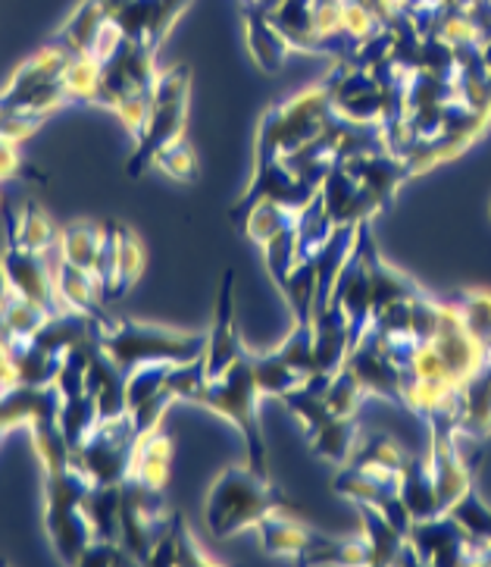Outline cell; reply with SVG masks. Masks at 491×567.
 I'll list each match as a JSON object with an SVG mask.
<instances>
[{
  "instance_id": "6da1fadb",
  "label": "cell",
  "mask_w": 491,
  "mask_h": 567,
  "mask_svg": "<svg viewBox=\"0 0 491 567\" xmlns=\"http://www.w3.org/2000/svg\"><path fill=\"white\" fill-rule=\"evenodd\" d=\"M297 514L304 517V508L292 495L273 486L267 474H257L248 464L222 467L213 480L210 493L203 498V520L207 530L217 539H229L244 530H257V524L270 514Z\"/></svg>"
},
{
  "instance_id": "7a4b0ae2",
  "label": "cell",
  "mask_w": 491,
  "mask_h": 567,
  "mask_svg": "<svg viewBox=\"0 0 491 567\" xmlns=\"http://www.w3.org/2000/svg\"><path fill=\"white\" fill-rule=\"evenodd\" d=\"M97 346L107 351V358L123 373L142 364H188L198 361L207 351V332H188L160 327V323H142L126 317H101L92 320Z\"/></svg>"
},
{
  "instance_id": "3957f363",
  "label": "cell",
  "mask_w": 491,
  "mask_h": 567,
  "mask_svg": "<svg viewBox=\"0 0 491 567\" xmlns=\"http://www.w3.org/2000/svg\"><path fill=\"white\" fill-rule=\"evenodd\" d=\"M188 402L200 404V408H207V411H213L219 417L236 423L238 430H241V436H244L248 467H254L257 474L270 476V449H267L263 430H260V417H257L260 389H257L254 380L251 351L244 358H238L226 373H219L213 380H203Z\"/></svg>"
},
{
  "instance_id": "277c9868",
  "label": "cell",
  "mask_w": 491,
  "mask_h": 567,
  "mask_svg": "<svg viewBox=\"0 0 491 567\" xmlns=\"http://www.w3.org/2000/svg\"><path fill=\"white\" fill-rule=\"evenodd\" d=\"M332 116H335V107H332L326 75L304 92H297L282 104H273L263 113L260 128H257V145L273 147L275 154L289 157L297 147L313 142L332 123Z\"/></svg>"
},
{
  "instance_id": "5b68a950",
  "label": "cell",
  "mask_w": 491,
  "mask_h": 567,
  "mask_svg": "<svg viewBox=\"0 0 491 567\" xmlns=\"http://www.w3.org/2000/svg\"><path fill=\"white\" fill-rule=\"evenodd\" d=\"M188 89H191V73L185 66H173L157 75L154 97H150V113H147L145 132L135 142V154L128 157L126 173L135 179L147 166H154V157L182 138L185 113H188Z\"/></svg>"
},
{
  "instance_id": "8992f818",
  "label": "cell",
  "mask_w": 491,
  "mask_h": 567,
  "mask_svg": "<svg viewBox=\"0 0 491 567\" xmlns=\"http://www.w3.org/2000/svg\"><path fill=\"white\" fill-rule=\"evenodd\" d=\"M135 445H138V433L128 414L101 421L92 436L73 449V464L92 483H126Z\"/></svg>"
},
{
  "instance_id": "52a82bcc",
  "label": "cell",
  "mask_w": 491,
  "mask_h": 567,
  "mask_svg": "<svg viewBox=\"0 0 491 567\" xmlns=\"http://www.w3.org/2000/svg\"><path fill=\"white\" fill-rule=\"evenodd\" d=\"M145 270V248L123 223H104V245L94 264V279L104 301H119Z\"/></svg>"
},
{
  "instance_id": "ba28073f",
  "label": "cell",
  "mask_w": 491,
  "mask_h": 567,
  "mask_svg": "<svg viewBox=\"0 0 491 567\" xmlns=\"http://www.w3.org/2000/svg\"><path fill=\"white\" fill-rule=\"evenodd\" d=\"M51 255L32 251V248L19 245L17 238H10L7 241V251L0 255V264L7 270V279H10V289L13 292L29 298V301H35L38 308H44L48 313H60L66 311V305H63V298L56 292Z\"/></svg>"
},
{
  "instance_id": "9c48e42d",
  "label": "cell",
  "mask_w": 491,
  "mask_h": 567,
  "mask_svg": "<svg viewBox=\"0 0 491 567\" xmlns=\"http://www.w3.org/2000/svg\"><path fill=\"white\" fill-rule=\"evenodd\" d=\"M407 543L417 555V565H470L473 561L470 536L460 530V524L448 512L414 520Z\"/></svg>"
},
{
  "instance_id": "30bf717a",
  "label": "cell",
  "mask_w": 491,
  "mask_h": 567,
  "mask_svg": "<svg viewBox=\"0 0 491 567\" xmlns=\"http://www.w3.org/2000/svg\"><path fill=\"white\" fill-rule=\"evenodd\" d=\"M232 292H236V270H226L217 295V317H213V327L207 332V351H203L207 380L226 373L238 358L248 354V348L241 342V332H238L236 295Z\"/></svg>"
},
{
  "instance_id": "8fae6325",
  "label": "cell",
  "mask_w": 491,
  "mask_h": 567,
  "mask_svg": "<svg viewBox=\"0 0 491 567\" xmlns=\"http://www.w3.org/2000/svg\"><path fill=\"white\" fill-rule=\"evenodd\" d=\"M345 367L361 380L366 395H379V399L400 404V367L385 354V348L376 332L366 330L351 346Z\"/></svg>"
},
{
  "instance_id": "7c38bea8",
  "label": "cell",
  "mask_w": 491,
  "mask_h": 567,
  "mask_svg": "<svg viewBox=\"0 0 491 567\" xmlns=\"http://www.w3.org/2000/svg\"><path fill=\"white\" fill-rule=\"evenodd\" d=\"M432 346L441 354V361L448 367V373H451V380L457 385H463L473 373L482 370L485 364V348L476 342L473 336L467 332L463 327V320H460V313L455 311V305L451 301H445V313H441V327H438V336L432 339Z\"/></svg>"
},
{
  "instance_id": "4fadbf2b",
  "label": "cell",
  "mask_w": 491,
  "mask_h": 567,
  "mask_svg": "<svg viewBox=\"0 0 491 567\" xmlns=\"http://www.w3.org/2000/svg\"><path fill=\"white\" fill-rule=\"evenodd\" d=\"M320 198L326 204V214L335 226H342V223L361 226V223H369V217L379 210V204L366 195L364 185L351 176L345 164H335L328 169L326 179L320 185Z\"/></svg>"
},
{
  "instance_id": "5bb4252c",
  "label": "cell",
  "mask_w": 491,
  "mask_h": 567,
  "mask_svg": "<svg viewBox=\"0 0 491 567\" xmlns=\"http://www.w3.org/2000/svg\"><path fill=\"white\" fill-rule=\"evenodd\" d=\"M332 298L345 311L347 327H351V346H354L373 323V289H369V274H366L364 255L357 251V245H354V255L347 257V264L338 274Z\"/></svg>"
},
{
  "instance_id": "9a60e30c",
  "label": "cell",
  "mask_w": 491,
  "mask_h": 567,
  "mask_svg": "<svg viewBox=\"0 0 491 567\" xmlns=\"http://www.w3.org/2000/svg\"><path fill=\"white\" fill-rule=\"evenodd\" d=\"M342 164L351 169V176L364 185L366 195L379 204V210L388 207V202L395 198V192L400 188L404 179H410V169L407 164L395 157L391 151H369V154H357V157H347Z\"/></svg>"
},
{
  "instance_id": "2e32d148",
  "label": "cell",
  "mask_w": 491,
  "mask_h": 567,
  "mask_svg": "<svg viewBox=\"0 0 491 567\" xmlns=\"http://www.w3.org/2000/svg\"><path fill=\"white\" fill-rule=\"evenodd\" d=\"M351 351V327L342 305L332 298L313 313V354H316V373H335L342 370Z\"/></svg>"
},
{
  "instance_id": "e0dca14e",
  "label": "cell",
  "mask_w": 491,
  "mask_h": 567,
  "mask_svg": "<svg viewBox=\"0 0 491 567\" xmlns=\"http://www.w3.org/2000/svg\"><path fill=\"white\" fill-rule=\"evenodd\" d=\"M332 489L351 498L354 505L385 508L391 498L400 495V474L366 467V464H342V471L332 480Z\"/></svg>"
},
{
  "instance_id": "ac0fdd59",
  "label": "cell",
  "mask_w": 491,
  "mask_h": 567,
  "mask_svg": "<svg viewBox=\"0 0 491 567\" xmlns=\"http://www.w3.org/2000/svg\"><path fill=\"white\" fill-rule=\"evenodd\" d=\"M169 464H173V436L164 433L160 426H154L150 433L138 436L135 445V455H132V471L126 480L154 489V493H164L166 480H169Z\"/></svg>"
},
{
  "instance_id": "d6986e66",
  "label": "cell",
  "mask_w": 491,
  "mask_h": 567,
  "mask_svg": "<svg viewBox=\"0 0 491 567\" xmlns=\"http://www.w3.org/2000/svg\"><path fill=\"white\" fill-rule=\"evenodd\" d=\"M457 436L467 440L491 436V377L485 373V367L457 392Z\"/></svg>"
},
{
  "instance_id": "ffe728a7",
  "label": "cell",
  "mask_w": 491,
  "mask_h": 567,
  "mask_svg": "<svg viewBox=\"0 0 491 567\" xmlns=\"http://www.w3.org/2000/svg\"><path fill=\"white\" fill-rule=\"evenodd\" d=\"M145 565H213V558L200 549V543L195 539V533L188 530L182 514L169 512L166 527L157 536Z\"/></svg>"
},
{
  "instance_id": "44dd1931",
  "label": "cell",
  "mask_w": 491,
  "mask_h": 567,
  "mask_svg": "<svg viewBox=\"0 0 491 567\" xmlns=\"http://www.w3.org/2000/svg\"><path fill=\"white\" fill-rule=\"evenodd\" d=\"M257 533H260V543L270 555H285V558H297L301 551L307 549L310 543L320 536V533L307 527L304 517L297 514H270L257 524Z\"/></svg>"
},
{
  "instance_id": "7402d4cb",
  "label": "cell",
  "mask_w": 491,
  "mask_h": 567,
  "mask_svg": "<svg viewBox=\"0 0 491 567\" xmlns=\"http://www.w3.org/2000/svg\"><path fill=\"white\" fill-rule=\"evenodd\" d=\"M400 498H404L414 520H426V517H436V514L445 512L432 471H429V461L407 455V464L400 471Z\"/></svg>"
},
{
  "instance_id": "603a6c76",
  "label": "cell",
  "mask_w": 491,
  "mask_h": 567,
  "mask_svg": "<svg viewBox=\"0 0 491 567\" xmlns=\"http://www.w3.org/2000/svg\"><path fill=\"white\" fill-rule=\"evenodd\" d=\"M335 223L326 214V204L323 198H310L301 214H297V223H294V264L301 260H316L320 251L326 248L328 236H332Z\"/></svg>"
},
{
  "instance_id": "cb8c5ba5",
  "label": "cell",
  "mask_w": 491,
  "mask_h": 567,
  "mask_svg": "<svg viewBox=\"0 0 491 567\" xmlns=\"http://www.w3.org/2000/svg\"><path fill=\"white\" fill-rule=\"evenodd\" d=\"M244 29H248V48H251V56H254L267 73H275V70L282 66V60H285L289 41H285L282 32L275 29L270 13L254 10V7H244Z\"/></svg>"
},
{
  "instance_id": "d4e9b609",
  "label": "cell",
  "mask_w": 491,
  "mask_h": 567,
  "mask_svg": "<svg viewBox=\"0 0 491 567\" xmlns=\"http://www.w3.org/2000/svg\"><path fill=\"white\" fill-rule=\"evenodd\" d=\"M107 19L109 10L104 0H82L54 41H60L70 54H92L94 41L101 35V29H104Z\"/></svg>"
},
{
  "instance_id": "484cf974",
  "label": "cell",
  "mask_w": 491,
  "mask_h": 567,
  "mask_svg": "<svg viewBox=\"0 0 491 567\" xmlns=\"http://www.w3.org/2000/svg\"><path fill=\"white\" fill-rule=\"evenodd\" d=\"M101 245H104V223L75 220L60 229L56 255L63 257L66 264L79 267V270L94 274V264H97V255H101Z\"/></svg>"
},
{
  "instance_id": "4316f807",
  "label": "cell",
  "mask_w": 491,
  "mask_h": 567,
  "mask_svg": "<svg viewBox=\"0 0 491 567\" xmlns=\"http://www.w3.org/2000/svg\"><path fill=\"white\" fill-rule=\"evenodd\" d=\"M297 207H289V204H279V202H257L241 220L236 223L238 233L241 236H248L254 245H267L270 238L282 236V233H289L294 229V223H297Z\"/></svg>"
},
{
  "instance_id": "83f0119b",
  "label": "cell",
  "mask_w": 491,
  "mask_h": 567,
  "mask_svg": "<svg viewBox=\"0 0 491 567\" xmlns=\"http://www.w3.org/2000/svg\"><path fill=\"white\" fill-rule=\"evenodd\" d=\"M310 440V449L320 457H326L332 464H347L357 442H361V426H357V414L354 417H328Z\"/></svg>"
},
{
  "instance_id": "f1b7e54d",
  "label": "cell",
  "mask_w": 491,
  "mask_h": 567,
  "mask_svg": "<svg viewBox=\"0 0 491 567\" xmlns=\"http://www.w3.org/2000/svg\"><path fill=\"white\" fill-rule=\"evenodd\" d=\"M10 238H17L19 245L32 248V251H41V255H51L56 248V238H60V229L54 226V220L41 210L38 202L22 204V214L17 220H10Z\"/></svg>"
},
{
  "instance_id": "f546056e",
  "label": "cell",
  "mask_w": 491,
  "mask_h": 567,
  "mask_svg": "<svg viewBox=\"0 0 491 567\" xmlns=\"http://www.w3.org/2000/svg\"><path fill=\"white\" fill-rule=\"evenodd\" d=\"M448 514L460 524V530L470 536L476 561L479 551L491 543V505L489 502H482V495L476 493V489H467V493L460 495L455 505L448 508Z\"/></svg>"
},
{
  "instance_id": "4dcf8cb0",
  "label": "cell",
  "mask_w": 491,
  "mask_h": 567,
  "mask_svg": "<svg viewBox=\"0 0 491 567\" xmlns=\"http://www.w3.org/2000/svg\"><path fill=\"white\" fill-rule=\"evenodd\" d=\"M455 311L460 313L467 332L473 336L479 346L485 348V354H491V292L489 289H467L463 295H457Z\"/></svg>"
},
{
  "instance_id": "1f68e13d",
  "label": "cell",
  "mask_w": 491,
  "mask_h": 567,
  "mask_svg": "<svg viewBox=\"0 0 491 567\" xmlns=\"http://www.w3.org/2000/svg\"><path fill=\"white\" fill-rule=\"evenodd\" d=\"M347 464H366V467H379V471L400 474L404 464H407V452L395 440H388V436H366V440L357 442V449H354V455H351Z\"/></svg>"
},
{
  "instance_id": "d6a6232c",
  "label": "cell",
  "mask_w": 491,
  "mask_h": 567,
  "mask_svg": "<svg viewBox=\"0 0 491 567\" xmlns=\"http://www.w3.org/2000/svg\"><path fill=\"white\" fill-rule=\"evenodd\" d=\"M154 166L176 179V183H198L200 176V164H198V151L188 145L185 138H176L173 145H166L157 157H154Z\"/></svg>"
},
{
  "instance_id": "836d02e7",
  "label": "cell",
  "mask_w": 491,
  "mask_h": 567,
  "mask_svg": "<svg viewBox=\"0 0 491 567\" xmlns=\"http://www.w3.org/2000/svg\"><path fill=\"white\" fill-rule=\"evenodd\" d=\"M364 385H361V380L347 367L332 373V380L326 385V404L335 417H354L361 402H364Z\"/></svg>"
},
{
  "instance_id": "e575fe53",
  "label": "cell",
  "mask_w": 491,
  "mask_h": 567,
  "mask_svg": "<svg viewBox=\"0 0 491 567\" xmlns=\"http://www.w3.org/2000/svg\"><path fill=\"white\" fill-rule=\"evenodd\" d=\"M173 364H142L126 373V402L128 411L138 408L147 399H154L157 392L166 389V377H169Z\"/></svg>"
},
{
  "instance_id": "d590c367",
  "label": "cell",
  "mask_w": 491,
  "mask_h": 567,
  "mask_svg": "<svg viewBox=\"0 0 491 567\" xmlns=\"http://www.w3.org/2000/svg\"><path fill=\"white\" fill-rule=\"evenodd\" d=\"M191 0H157V19H154V29H150V35H147V44L157 51L160 48V41L169 35V29L176 25V19L182 17V10L188 7Z\"/></svg>"
},
{
  "instance_id": "8d00e7d4",
  "label": "cell",
  "mask_w": 491,
  "mask_h": 567,
  "mask_svg": "<svg viewBox=\"0 0 491 567\" xmlns=\"http://www.w3.org/2000/svg\"><path fill=\"white\" fill-rule=\"evenodd\" d=\"M22 173V157H19V142H10L0 135V183L13 179Z\"/></svg>"
},
{
  "instance_id": "74e56055",
  "label": "cell",
  "mask_w": 491,
  "mask_h": 567,
  "mask_svg": "<svg viewBox=\"0 0 491 567\" xmlns=\"http://www.w3.org/2000/svg\"><path fill=\"white\" fill-rule=\"evenodd\" d=\"M7 295H10V279H7V270H3V264H0V308H3V301H7Z\"/></svg>"
},
{
  "instance_id": "f35d334b",
  "label": "cell",
  "mask_w": 491,
  "mask_h": 567,
  "mask_svg": "<svg viewBox=\"0 0 491 567\" xmlns=\"http://www.w3.org/2000/svg\"><path fill=\"white\" fill-rule=\"evenodd\" d=\"M482 63H485V70L491 75V38L489 41H482Z\"/></svg>"
},
{
  "instance_id": "ab89813d",
  "label": "cell",
  "mask_w": 491,
  "mask_h": 567,
  "mask_svg": "<svg viewBox=\"0 0 491 567\" xmlns=\"http://www.w3.org/2000/svg\"><path fill=\"white\" fill-rule=\"evenodd\" d=\"M476 561H482V565H491V543L485 546V549L479 551V558H476Z\"/></svg>"
},
{
  "instance_id": "60d3db41",
  "label": "cell",
  "mask_w": 491,
  "mask_h": 567,
  "mask_svg": "<svg viewBox=\"0 0 491 567\" xmlns=\"http://www.w3.org/2000/svg\"><path fill=\"white\" fill-rule=\"evenodd\" d=\"M482 367H485V373H489V377H491V354H489V358H485V364H482Z\"/></svg>"
},
{
  "instance_id": "b9f144b4",
  "label": "cell",
  "mask_w": 491,
  "mask_h": 567,
  "mask_svg": "<svg viewBox=\"0 0 491 567\" xmlns=\"http://www.w3.org/2000/svg\"><path fill=\"white\" fill-rule=\"evenodd\" d=\"M489 210H491V207H489Z\"/></svg>"
}]
</instances>
